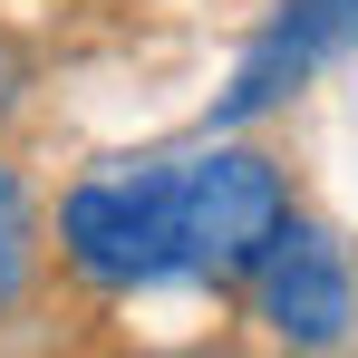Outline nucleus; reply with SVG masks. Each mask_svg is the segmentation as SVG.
I'll use <instances>...</instances> for the list:
<instances>
[{
	"mask_svg": "<svg viewBox=\"0 0 358 358\" xmlns=\"http://www.w3.org/2000/svg\"><path fill=\"white\" fill-rule=\"evenodd\" d=\"M59 262L97 300L184 281V262H175V175H165V165H117V175L68 184V203H59Z\"/></svg>",
	"mask_w": 358,
	"mask_h": 358,
	"instance_id": "2",
	"label": "nucleus"
},
{
	"mask_svg": "<svg viewBox=\"0 0 358 358\" xmlns=\"http://www.w3.org/2000/svg\"><path fill=\"white\" fill-rule=\"evenodd\" d=\"M29 252H39V223H29V184L0 165V320H10V300L29 281Z\"/></svg>",
	"mask_w": 358,
	"mask_h": 358,
	"instance_id": "5",
	"label": "nucleus"
},
{
	"mask_svg": "<svg viewBox=\"0 0 358 358\" xmlns=\"http://www.w3.org/2000/svg\"><path fill=\"white\" fill-rule=\"evenodd\" d=\"M252 310H262V329L271 339H291V349H339L358 320V281H349V252L320 233V223H281V242L252 262Z\"/></svg>",
	"mask_w": 358,
	"mask_h": 358,
	"instance_id": "3",
	"label": "nucleus"
},
{
	"mask_svg": "<svg viewBox=\"0 0 358 358\" xmlns=\"http://www.w3.org/2000/svg\"><path fill=\"white\" fill-rule=\"evenodd\" d=\"M175 175V262L184 281H252V262L281 242L291 223V175L262 155V145H213V155H184Z\"/></svg>",
	"mask_w": 358,
	"mask_h": 358,
	"instance_id": "1",
	"label": "nucleus"
},
{
	"mask_svg": "<svg viewBox=\"0 0 358 358\" xmlns=\"http://www.w3.org/2000/svg\"><path fill=\"white\" fill-rule=\"evenodd\" d=\"M349 39H358V0H281V10H271V29L252 39L242 78L223 87V126L271 117L281 97H300V78H310V68H329Z\"/></svg>",
	"mask_w": 358,
	"mask_h": 358,
	"instance_id": "4",
	"label": "nucleus"
},
{
	"mask_svg": "<svg viewBox=\"0 0 358 358\" xmlns=\"http://www.w3.org/2000/svg\"><path fill=\"white\" fill-rule=\"evenodd\" d=\"M20 107V59H10V39H0V117Z\"/></svg>",
	"mask_w": 358,
	"mask_h": 358,
	"instance_id": "6",
	"label": "nucleus"
}]
</instances>
